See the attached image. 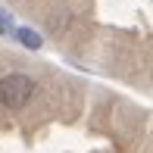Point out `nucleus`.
Here are the masks:
<instances>
[{"mask_svg":"<svg viewBox=\"0 0 153 153\" xmlns=\"http://www.w3.org/2000/svg\"><path fill=\"white\" fill-rule=\"evenodd\" d=\"M34 94V81L22 72H13V75H3L0 78V103L6 109H22L25 103L31 100Z\"/></svg>","mask_w":153,"mask_h":153,"instance_id":"1","label":"nucleus"}]
</instances>
